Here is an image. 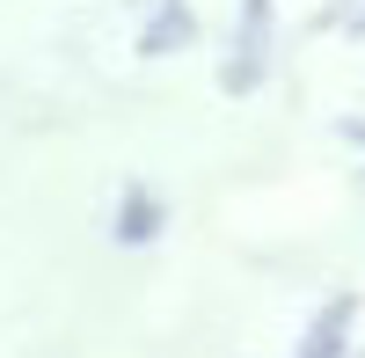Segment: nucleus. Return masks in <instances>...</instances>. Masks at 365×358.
I'll return each mask as SVG.
<instances>
[{"label": "nucleus", "instance_id": "423d86ee", "mask_svg": "<svg viewBox=\"0 0 365 358\" xmlns=\"http://www.w3.org/2000/svg\"><path fill=\"white\" fill-rule=\"evenodd\" d=\"M344 358H365V351H358V344H351V351H344Z\"/></svg>", "mask_w": 365, "mask_h": 358}, {"label": "nucleus", "instance_id": "f03ea898", "mask_svg": "<svg viewBox=\"0 0 365 358\" xmlns=\"http://www.w3.org/2000/svg\"><path fill=\"white\" fill-rule=\"evenodd\" d=\"M351 329H358V292H336V300L307 322V337H299L292 358H344L351 351Z\"/></svg>", "mask_w": 365, "mask_h": 358}, {"label": "nucleus", "instance_id": "7ed1b4c3", "mask_svg": "<svg viewBox=\"0 0 365 358\" xmlns=\"http://www.w3.org/2000/svg\"><path fill=\"white\" fill-rule=\"evenodd\" d=\"M182 44H197V15L182 8V0H154V15H146V29H139V51L146 58H168Z\"/></svg>", "mask_w": 365, "mask_h": 358}, {"label": "nucleus", "instance_id": "f257e3e1", "mask_svg": "<svg viewBox=\"0 0 365 358\" xmlns=\"http://www.w3.org/2000/svg\"><path fill=\"white\" fill-rule=\"evenodd\" d=\"M270 66V0H241V22H234V58L220 66L227 96H249Z\"/></svg>", "mask_w": 365, "mask_h": 358}, {"label": "nucleus", "instance_id": "39448f33", "mask_svg": "<svg viewBox=\"0 0 365 358\" xmlns=\"http://www.w3.org/2000/svg\"><path fill=\"white\" fill-rule=\"evenodd\" d=\"M358 37H365V8H358Z\"/></svg>", "mask_w": 365, "mask_h": 358}, {"label": "nucleus", "instance_id": "20e7f679", "mask_svg": "<svg viewBox=\"0 0 365 358\" xmlns=\"http://www.w3.org/2000/svg\"><path fill=\"white\" fill-rule=\"evenodd\" d=\"M161 227H168V205L146 190V183H132L125 205H117V242H132V249H139V242H154Z\"/></svg>", "mask_w": 365, "mask_h": 358}]
</instances>
